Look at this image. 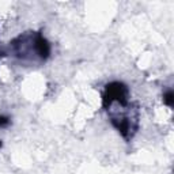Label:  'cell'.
I'll return each instance as SVG.
<instances>
[{
    "instance_id": "6da1fadb",
    "label": "cell",
    "mask_w": 174,
    "mask_h": 174,
    "mask_svg": "<svg viewBox=\"0 0 174 174\" xmlns=\"http://www.w3.org/2000/svg\"><path fill=\"white\" fill-rule=\"evenodd\" d=\"M163 101H165L166 105L173 106V91H171V90L165 94V98H163Z\"/></svg>"
},
{
    "instance_id": "7a4b0ae2",
    "label": "cell",
    "mask_w": 174,
    "mask_h": 174,
    "mask_svg": "<svg viewBox=\"0 0 174 174\" xmlns=\"http://www.w3.org/2000/svg\"><path fill=\"white\" fill-rule=\"evenodd\" d=\"M10 118L8 117H5V116H0V127L2 128H4V127H7V125H10Z\"/></svg>"
},
{
    "instance_id": "3957f363",
    "label": "cell",
    "mask_w": 174,
    "mask_h": 174,
    "mask_svg": "<svg viewBox=\"0 0 174 174\" xmlns=\"http://www.w3.org/2000/svg\"><path fill=\"white\" fill-rule=\"evenodd\" d=\"M0 147H2V141H0Z\"/></svg>"
}]
</instances>
